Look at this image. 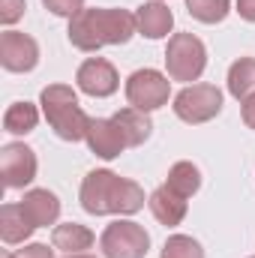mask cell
Returning <instances> with one entry per match:
<instances>
[{
  "label": "cell",
  "instance_id": "obj_1",
  "mask_svg": "<svg viewBox=\"0 0 255 258\" xmlns=\"http://www.w3.org/2000/svg\"><path fill=\"white\" fill-rule=\"evenodd\" d=\"M138 30L126 9H81L69 18V42L78 51H99L102 45H123Z\"/></svg>",
  "mask_w": 255,
  "mask_h": 258
},
{
  "label": "cell",
  "instance_id": "obj_2",
  "mask_svg": "<svg viewBox=\"0 0 255 258\" xmlns=\"http://www.w3.org/2000/svg\"><path fill=\"white\" fill-rule=\"evenodd\" d=\"M81 207L93 216H105V213L129 216L144 207V189L135 180L117 177L108 168H99L90 171L81 183Z\"/></svg>",
  "mask_w": 255,
  "mask_h": 258
},
{
  "label": "cell",
  "instance_id": "obj_3",
  "mask_svg": "<svg viewBox=\"0 0 255 258\" xmlns=\"http://www.w3.org/2000/svg\"><path fill=\"white\" fill-rule=\"evenodd\" d=\"M39 105H42V114H45L48 126L57 132V138H63V141H81L87 135L90 117L81 111L78 96H75L72 87H66V84H48L39 93Z\"/></svg>",
  "mask_w": 255,
  "mask_h": 258
},
{
  "label": "cell",
  "instance_id": "obj_4",
  "mask_svg": "<svg viewBox=\"0 0 255 258\" xmlns=\"http://www.w3.org/2000/svg\"><path fill=\"white\" fill-rule=\"evenodd\" d=\"M165 66L171 81H198L207 66V48L192 33H174L165 48Z\"/></svg>",
  "mask_w": 255,
  "mask_h": 258
},
{
  "label": "cell",
  "instance_id": "obj_5",
  "mask_svg": "<svg viewBox=\"0 0 255 258\" xmlns=\"http://www.w3.org/2000/svg\"><path fill=\"white\" fill-rule=\"evenodd\" d=\"M99 249L105 258H144L150 249V234L138 222L117 219L102 231Z\"/></svg>",
  "mask_w": 255,
  "mask_h": 258
},
{
  "label": "cell",
  "instance_id": "obj_6",
  "mask_svg": "<svg viewBox=\"0 0 255 258\" xmlns=\"http://www.w3.org/2000/svg\"><path fill=\"white\" fill-rule=\"evenodd\" d=\"M222 111V90L216 84H192L174 96V114L183 123H207Z\"/></svg>",
  "mask_w": 255,
  "mask_h": 258
},
{
  "label": "cell",
  "instance_id": "obj_7",
  "mask_svg": "<svg viewBox=\"0 0 255 258\" xmlns=\"http://www.w3.org/2000/svg\"><path fill=\"white\" fill-rule=\"evenodd\" d=\"M171 81L156 69H138L126 78V99L138 111H156L168 102Z\"/></svg>",
  "mask_w": 255,
  "mask_h": 258
},
{
  "label": "cell",
  "instance_id": "obj_8",
  "mask_svg": "<svg viewBox=\"0 0 255 258\" xmlns=\"http://www.w3.org/2000/svg\"><path fill=\"white\" fill-rule=\"evenodd\" d=\"M0 174L6 189H24L36 177V153L27 144H6L0 150Z\"/></svg>",
  "mask_w": 255,
  "mask_h": 258
},
{
  "label": "cell",
  "instance_id": "obj_9",
  "mask_svg": "<svg viewBox=\"0 0 255 258\" xmlns=\"http://www.w3.org/2000/svg\"><path fill=\"white\" fill-rule=\"evenodd\" d=\"M0 63L9 72H30L39 63L36 39L27 33H18V30H6L0 36Z\"/></svg>",
  "mask_w": 255,
  "mask_h": 258
},
{
  "label": "cell",
  "instance_id": "obj_10",
  "mask_svg": "<svg viewBox=\"0 0 255 258\" xmlns=\"http://www.w3.org/2000/svg\"><path fill=\"white\" fill-rule=\"evenodd\" d=\"M75 81H78L81 93L96 96V99L111 96V93L117 90V84H120L117 69L108 63L105 57H90V60H84V63L78 66V72H75Z\"/></svg>",
  "mask_w": 255,
  "mask_h": 258
},
{
  "label": "cell",
  "instance_id": "obj_11",
  "mask_svg": "<svg viewBox=\"0 0 255 258\" xmlns=\"http://www.w3.org/2000/svg\"><path fill=\"white\" fill-rule=\"evenodd\" d=\"M84 141L102 159H117L123 153V147H126V138H123L120 126L114 120H105V117H90V126H87Z\"/></svg>",
  "mask_w": 255,
  "mask_h": 258
},
{
  "label": "cell",
  "instance_id": "obj_12",
  "mask_svg": "<svg viewBox=\"0 0 255 258\" xmlns=\"http://www.w3.org/2000/svg\"><path fill=\"white\" fill-rule=\"evenodd\" d=\"M135 24H138V33H141V36H147V39H162V36L171 33V27H174V15H171V9H168L165 3L153 0V3L138 6V12H135Z\"/></svg>",
  "mask_w": 255,
  "mask_h": 258
},
{
  "label": "cell",
  "instance_id": "obj_13",
  "mask_svg": "<svg viewBox=\"0 0 255 258\" xmlns=\"http://www.w3.org/2000/svg\"><path fill=\"white\" fill-rule=\"evenodd\" d=\"M18 204L24 207V213L30 216V222L36 228H48L60 216V201H57V195L48 192V189H30V192H24V198Z\"/></svg>",
  "mask_w": 255,
  "mask_h": 258
},
{
  "label": "cell",
  "instance_id": "obj_14",
  "mask_svg": "<svg viewBox=\"0 0 255 258\" xmlns=\"http://www.w3.org/2000/svg\"><path fill=\"white\" fill-rule=\"evenodd\" d=\"M33 228L36 225L30 222V216L24 213L21 204H3L0 207V237H3V243H9V246L24 243L33 234Z\"/></svg>",
  "mask_w": 255,
  "mask_h": 258
},
{
  "label": "cell",
  "instance_id": "obj_15",
  "mask_svg": "<svg viewBox=\"0 0 255 258\" xmlns=\"http://www.w3.org/2000/svg\"><path fill=\"white\" fill-rule=\"evenodd\" d=\"M147 204H150L153 216H156L162 225H180L183 216H186V198L177 195L174 189H168V186L153 189V195H150Z\"/></svg>",
  "mask_w": 255,
  "mask_h": 258
},
{
  "label": "cell",
  "instance_id": "obj_16",
  "mask_svg": "<svg viewBox=\"0 0 255 258\" xmlns=\"http://www.w3.org/2000/svg\"><path fill=\"white\" fill-rule=\"evenodd\" d=\"M93 231L87 225H78V222H63L51 231V246L60 249L66 255H75V252H84L93 246Z\"/></svg>",
  "mask_w": 255,
  "mask_h": 258
},
{
  "label": "cell",
  "instance_id": "obj_17",
  "mask_svg": "<svg viewBox=\"0 0 255 258\" xmlns=\"http://www.w3.org/2000/svg\"><path fill=\"white\" fill-rule=\"evenodd\" d=\"M111 120L120 126L123 138H126V147L144 144V141L150 138V132H153V123H150L147 111H138V108H123V111H117Z\"/></svg>",
  "mask_w": 255,
  "mask_h": 258
},
{
  "label": "cell",
  "instance_id": "obj_18",
  "mask_svg": "<svg viewBox=\"0 0 255 258\" xmlns=\"http://www.w3.org/2000/svg\"><path fill=\"white\" fill-rule=\"evenodd\" d=\"M228 93L234 99H246L255 93V57H240L228 69Z\"/></svg>",
  "mask_w": 255,
  "mask_h": 258
},
{
  "label": "cell",
  "instance_id": "obj_19",
  "mask_svg": "<svg viewBox=\"0 0 255 258\" xmlns=\"http://www.w3.org/2000/svg\"><path fill=\"white\" fill-rule=\"evenodd\" d=\"M39 123V111L33 102H12L3 114V129L12 135H27Z\"/></svg>",
  "mask_w": 255,
  "mask_h": 258
},
{
  "label": "cell",
  "instance_id": "obj_20",
  "mask_svg": "<svg viewBox=\"0 0 255 258\" xmlns=\"http://www.w3.org/2000/svg\"><path fill=\"white\" fill-rule=\"evenodd\" d=\"M165 186L174 189L177 195H183V198H189V195H195L198 186H201V171H198L192 162H174V165L168 168Z\"/></svg>",
  "mask_w": 255,
  "mask_h": 258
},
{
  "label": "cell",
  "instance_id": "obj_21",
  "mask_svg": "<svg viewBox=\"0 0 255 258\" xmlns=\"http://www.w3.org/2000/svg\"><path fill=\"white\" fill-rule=\"evenodd\" d=\"M186 9L201 24H219L231 12V0H186Z\"/></svg>",
  "mask_w": 255,
  "mask_h": 258
},
{
  "label": "cell",
  "instance_id": "obj_22",
  "mask_svg": "<svg viewBox=\"0 0 255 258\" xmlns=\"http://www.w3.org/2000/svg\"><path fill=\"white\" fill-rule=\"evenodd\" d=\"M162 258H204V249L186 234H171L162 246Z\"/></svg>",
  "mask_w": 255,
  "mask_h": 258
},
{
  "label": "cell",
  "instance_id": "obj_23",
  "mask_svg": "<svg viewBox=\"0 0 255 258\" xmlns=\"http://www.w3.org/2000/svg\"><path fill=\"white\" fill-rule=\"evenodd\" d=\"M48 12L60 15V18H75L84 9V0H42Z\"/></svg>",
  "mask_w": 255,
  "mask_h": 258
},
{
  "label": "cell",
  "instance_id": "obj_24",
  "mask_svg": "<svg viewBox=\"0 0 255 258\" xmlns=\"http://www.w3.org/2000/svg\"><path fill=\"white\" fill-rule=\"evenodd\" d=\"M24 15V0H0V21L15 24Z\"/></svg>",
  "mask_w": 255,
  "mask_h": 258
},
{
  "label": "cell",
  "instance_id": "obj_25",
  "mask_svg": "<svg viewBox=\"0 0 255 258\" xmlns=\"http://www.w3.org/2000/svg\"><path fill=\"white\" fill-rule=\"evenodd\" d=\"M9 258H51V249L45 243H30L24 249H15Z\"/></svg>",
  "mask_w": 255,
  "mask_h": 258
},
{
  "label": "cell",
  "instance_id": "obj_26",
  "mask_svg": "<svg viewBox=\"0 0 255 258\" xmlns=\"http://www.w3.org/2000/svg\"><path fill=\"white\" fill-rule=\"evenodd\" d=\"M243 123L249 129H255V93L243 99Z\"/></svg>",
  "mask_w": 255,
  "mask_h": 258
},
{
  "label": "cell",
  "instance_id": "obj_27",
  "mask_svg": "<svg viewBox=\"0 0 255 258\" xmlns=\"http://www.w3.org/2000/svg\"><path fill=\"white\" fill-rule=\"evenodd\" d=\"M237 12L243 21H252L255 24V0H237Z\"/></svg>",
  "mask_w": 255,
  "mask_h": 258
},
{
  "label": "cell",
  "instance_id": "obj_28",
  "mask_svg": "<svg viewBox=\"0 0 255 258\" xmlns=\"http://www.w3.org/2000/svg\"><path fill=\"white\" fill-rule=\"evenodd\" d=\"M66 258H96V255H84V252H75V255H66Z\"/></svg>",
  "mask_w": 255,
  "mask_h": 258
}]
</instances>
